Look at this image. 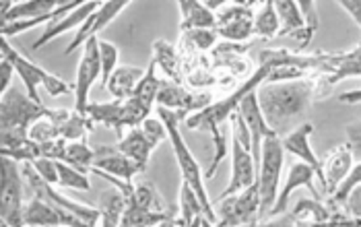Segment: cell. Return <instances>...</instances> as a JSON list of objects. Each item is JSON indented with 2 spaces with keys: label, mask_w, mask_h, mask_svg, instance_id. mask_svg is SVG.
Masks as SVG:
<instances>
[{
  "label": "cell",
  "mask_w": 361,
  "mask_h": 227,
  "mask_svg": "<svg viewBox=\"0 0 361 227\" xmlns=\"http://www.w3.org/2000/svg\"><path fill=\"white\" fill-rule=\"evenodd\" d=\"M316 89L318 81H314L312 77L300 81L264 83L258 87V104L273 133L281 135L285 128L291 126L293 120L306 116L314 102Z\"/></svg>",
  "instance_id": "cell-1"
},
{
  "label": "cell",
  "mask_w": 361,
  "mask_h": 227,
  "mask_svg": "<svg viewBox=\"0 0 361 227\" xmlns=\"http://www.w3.org/2000/svg\"><path fill=\"white\" fill-rule=\"evenodd\" d=\"M157 112H159V120L166 124L169 142H171V149H173L180 173H182V182H186L195 190V195L202 202V207H204L207 219H211L217 226V211L213 209V200H211L209 192H207L204 173L200 171V166H198L196 157L192 155V151L188 149V145L184 141L182 133H180V118L184 114L173 112V110H167V108H157Z\"/></svg>",
  "instance_id": "cell-2"
},
{
  "label": "cell",
  "mask_w": 361,
  "mask_h": 227,
  "mask_svg": "<svg viewBox=\"0 0 361 227\" xmlns=\"http://www.w3.org/2000/svg\"><path fill=\"white\" fill-rule=\"evenodd\" d=\"M269 75H271V68L264 66V64H260L258 70L252 75L250 79H246V83H242L231 95H227L225 99L217 102V104L207 106V108L200 110V112L190 114V116L186 118V126L192 128V130H209V133H211L213 128L227 124L229 118L240 110V104H242L250 93L258 91V87L267 83Z\"/></svg>",
  "instance_id": "cell-3"
},
{
  "label": "cell",
  "mask_w": 361,
  "mask_h": 227,
  "mask_svg": "<svg viewBox=\"0 0 361 227\" xmlns=\"http://www.w3.org/2000/svg\"><path fill=\"white\" fill-rule=\"evenodd\" d=\"M0 52H2V58H6L15 66L19 79L23 81L25 91H27V95L33 102L42 104L39 102V95H37V89L39 87H44L48 91V95H52V97L66 95V93L73 91V87L68 85L66 81H62L60 77H56L52 73H48L46 68L37 66L35 62H31L29 58L23 56L21 52H17L4 37H2V44H0Z\"/></svg>",
  "instance_id": "cell-4"
},
{
  "label": "cell",
  "mask_w": 361,
  "mask_h": 227,
  "mask_svg": "<svg viewBox=\"0 0 361 227\" xmlns=\"http://www.w3.org/2000/svg\"><path fill=\"white\" fill-rule=\"evenodd\" d=\"M285 149L279 135H269L262 142V159L258 170V195H260V219L271 217L279 197V178L283 171Z\"/></svg>",
  "instance_id": "cell-5"
},
{
  "label": "cell",
  "mask_w": 361,
  "mask_h": 227,
  "mask_svg": "<svg viewBox=\"0 0 361 227\" xmlns=\"http://www.w3.org/2000/svg\"><path fill=\"white\" fill-rule=\"evenodd\" d=\"M48 110L50 108L33 102L27 93H21L19 89L13 87L0 97V133L29 135L33 122L44 118Z\"/></svg>",
  "instance_id": "cell-6"
},
{
  "label": "cell",
  "mask_w": 361,
  "mask_h": 227,
  "mask_svg": "<svg viewBox=\"0 0 361 227\" xmlns=\"http://www.w3.org/2000/svg\"><path fill=\"white\" fill-rule=\"evenodd\" d=\"M0 178V227H25L23 213V178L17 161L2 157Z\"/></svg>",
  "instance_id": "cell-7"
},
{
  "label": "cell",
  "mask_w": 361,
  "mask_h": 227,
  "mask_svg": "<svg viewBox=\"0 0 361 227\" xmlns=\"http://www.w3.org/2000/svg\"><path fill=\"white\" fill-rule=\"evenodd\" d=\"M87 116L91 118L93 124H104L108 128H114L116 135L122 139V128H137L147 118L149 112H145L139 104L130 99H114L108 104H89Z\"/></svg>",
  "instance_id": "cell-8"
},
{
  "label": "cell",
  "mask_w": 361,
  "mask_h": 227,
  "mask_svg": "<svg viewBox=\"0 0 361 227\" xmlns=\"http://www.w3.org/2000/svg\"><path fill=\"white\" fill-rule=\"evenodd\" d=\"M217 227H250L260 219V195L258 182L250 188L217 200Z\"/></svg>",
  "instance_id": "cell-9"
},
{
  "label": "cell",
  "mask_w": 361,
  "mask_h": 227,
  "mask_svg": "<svg viewBox=\"0 0 361 227\" xmlns=\"http://www.w3.org/2000/svg\"><path fill=\"white\" fill-rule=\"evenodd\" d=\"M23 176L27 180V186L33 190V197H39V199L48 200L56 204L58 209H64L73 215H77L79 219H83L87 226L91 227H99L102 223V209L97 207H91V204H85V202H79V200L68 199L64 195H60L58 190H54L52 184H48L46 180H42L37 176V171L33 170L29 164H25V170H23Z\"/></svg>",
  "instance_id": "cell-10"
},
{
  "label": "cell",
  "mask_w": 361,
  "mask_h": 227,
  "mask_svg": "<svg viewBox=\"0 0 361 227\" xmlns=\"http://www.w3.org/2000/svg\"><path fill=\"white\" fill-rule=\"evenodd\" d=\"M97 77H102L99 37H91L83 46V56L77 66V83H75V112L77 114H87L89 91L95 85Z\"/></svg>",
  "instance_id": "cell-11"
},
{
  "label": "cell",
  "mask_w": 361,
  "mask_h": 227,
  "mask_svg": "<svg viewBox=\"0 0 361 227\" xmlns=\"http://www.w3.org/2000/svg\"><path fill=\"white\" fill-rule=\"evenodd\" d=\"M256 2H227L221 13H217V33L223 39L240 44L254 35V13Z\"/></svg>",
  "instance_id": "cell-12"
},
{
  "label": "cell",
  "mask_w": 361,
  "mask_h": 227,
  "mask_svg": "<svg viewBox=\"0 0 361 227\" xmlns=\"http://www.w3.org/2000/svg\"><path fill=\"white\" fill-rule=\"evenodd\" d=\"M256 178H258V171H256L252 151L244 142L231 137V178H229L227 188L219 195L217 200L227 199L231 195H238L250 188L252 184H256Z\"/></svg>",
  "instance_id": "cell-13"
},
{
  "label": "cell",
  "mask_w": 361,
  "mask_h": 227,
  "mask_svg": "<svg viewBox=\"0 0 361 227\" xmlns=\"http://www.w3.org/2000/svg\"><path fill=\"white\" fill-rule=\"evenodd\" d=\"M157 106L180 114H196L204 110L207 106H211V95L209 93H192L173 81L164 79L159 93H157Z\"/></svg>",
  "instance_id": "cell-14"
},
{
  "label": "cell",
  "mask_w": 361,
  "mask_h": 227,
  "mask_svg": "<svg viewBox=\"0 0 361 227\" xmlns=\"http://www.w3.org/2000/svg\"><path fill=\"white\" fill-rule=\"evenodd\" d=\"M23 221L25 227L33 226H56V227H91L85 223L83 219H79L77 215L58 209L56 204L48 200L33 197L25 204V213H23Z\"/></svg>",
  "instance_id": "cell-15"
},
{
  "label": "cell",
  "mask_w": 361,
  "mask_h": 227,
  "mask_svg": "<svg viewBox=\"0 0 361 227\" xmlns=\"http://www.w3.org/2000/svg\"><path fill=\"white\" fill-rule=\"evenodd\" d=\"M130 6V2H126V0H110V2H102V6L85 21L81 29L75 33V37H73V42L68 44V48L64 50V54L66 56H71L73 52H77L81 46H85L91 37H97V33L102 31V29H106L110 25L111 21L124 11V8H128Z\"/></svg>",
  "instance_id": "cell-16"
},
{
  "label": "cell",
  "mask_w": 361,
  "mask_h": 227,
  "mask_svg": "<svg viewBox=\"0 0 361 227\" xmlns=\"http://www.w3.org/2000/svg\"><path fill=\"white\" fill-rule=\"evenodd\" d=\"M246 126H248V133H250L252 139V157H254V164H256V171L260 170V159H262V142L269 135H277L273 133V128L267 124L264 120V114L260 110V104H258V93L254 91L250 93L242 104H240V110Z\"/></svg>",
  "instance_id": "cell-17"
},
{
  "label": "cell",
  "mask_w": 361,
  "mask_h": 227,
  "mask_svg": "<svg viewBox=\"0 0 361 227\" xmlns=\"http://www.w3.org/2000/svg\"><path fill=\"white\" fill-rule=\"evenodd\" d=\"M322 188L329 197L341 186V182L349 176L353 168V151L349 142H341L333 147L322 159Z\"/></svg>",
  "instance_id": "cell-18"
},
{
  "label": "cell",
  "mask_w": 361,
  "mask_h": 227,
  "mask_svg": "<svg viewBox=\"0 0 361 227\" xmlns=\"http://www.w3.org/2000/svg\"><path fill=\"white\" fill-rule=\"evenodd\" d=\"M312 135H314V124L312 122H304V124H300V126H295L293 130H289L281 142H283V149H285V153H291L293 157H298L302 164H306L310 166L314 173H316V178L322 182V161L318 159V155L314 153V149H312Z\"/></svg>",
  "instance_id": "cell-19"
},
{
  "label": "cell",
  "mask_w": 361,
  "mask_h": 227,
  "mask_svg": "<svg viewBox=\"0 0 361 227\" xmlns=\"http://www.w3.org/2000/svg\"><path fill=\"white\" fill-rule=\"evenodd\" d=\"M91 171L108 173V176L124 180L128 184H133L135 176L140 173L137 164H133L124 153H120L118 147H110V145H97L95 147V164H93Z\"/></svg>",
  "instance_id": "cell-20"
},
{
  "label": "cell",
  "mask_w": 361,
  "mask_h": 227,
  "mask_svg": "<svg viewBox=\"0 0 361 227\" xmlns=\"http://www.w3.org/2000/svg\"><path fill=\"white\" fill-rule=\"evenodd\" d=\"M351 77H361V44L355 46L351 52L345 54H333L331 62L324 66V70L320 73V95L331 89L336 83H341L343 79H351Z\"/></svg>",
  "instance_id": "cell-21"
},
{
  "label": "cell",
  "mask_w": 361,
  "mask_h": 227,
  "mask_svg": "<svg viewBox=\"0 0 361 227\" xmlns=\"http://www.w3.org/2000/svg\"><path fill=\"white\" fill-rule=\"evenodd\" d=\"M314 178H316V173H314V170H312L310 166L302 164V161L291 164L289 173H287V178H285V186L281 188L277 202H275V207H273V211H271V217L283 215V213H285L291 195H293L298 188H307V190L312 192L314 199L320 200V195H318V190H316V186H314Z\"/></svg>",
  "instance_id": "cell-22"
},
{
  "label": "cell",
  "mask_w": 361,
  "mask_h": 227,
  "mask_svg": "<svg viewBox=\"0 0 361 227\" xmlns=\"http://www.w3.org/2000/svg\"><path fill=\"white\" fill-rule=\"evenodd\" d=\"M102 6V2H93V0H89V2H81V6L79 8H75L73 13H68L66 17H60L58 21H54L52 25H48V27L42 31V35L35 39V44L31 46L33 50H42L48 42H52L56 39L58 35H62V33H66V31H71V29H81L85 21L97 11Z\"/></svg>",
  "instance_id": "cell-23"
},
{
  "label": "cell",
  "mask_w": 361,
  "mask_h": 227,
  "mask_svg": "<svg viewBox=\"0 0 361 227\" xmlns=\"http://www.w3.org/2000/svg\"><path fill=\"white\" fill-rule=\"evenodd\" d=\"M275 11L279 17V37L291 35L300 42V50H306L310 46L306 33V21L300 11V4L293 0H279L275 2Z\"/></svg>",
  "instance_id": "cell-24"
},
{
  "label": "cell",
  "mask_w": 361,
  "mask_h": 227,
  "mask_svg": "<svg viewBox=\"0 0 361 227\" xmlns=\"http://www.w3.org/2000/svg\"><path fill=\"white\" fill-rule=\"evenodd\" d=\"M62 2L56 0H25V2H4L0 13V25L13 23V21H25L35 19L42 15H48L56 11Z\"/></svg>",
  "instance_id": "cell-25"
},
{
  "label": "cell",
  "mask_w": 361,
  "mask_h": 227,
  "mask_svg": "<svg viewBox=\"0 0 361 227\" xmlns=\"http://www.w3.org/2000/svg\"><path fill=\"white\" fill-rule=\"evenodd\" d=\"M178 11L182 15L180 29L184 33L196 31V29H217V13L209 11L204 2L184 0V2H178Z\"/></svg>",
  "instance_id": "cell-26"
},
{
  "label": "cell",
  "mask_w": 361,
  "mask_h": 227,
  "mask_svg": "<svg viewBox=\"0 0 361 227\" xmlns=\"http://www.w3.org/2000/svg\"><path fill=\"white\" fill-rule=\"evenodd\" d=\"M118 149H120V153H124L133 164H137V168L142 171H147V164H149V157H151V153L155 151L153 149V145L149 142V139L145 137V133H142V128L137 126V128H133L128 135H124L120 142H118Z\"/></svg>",
  "instance_id": "cell-27"
},
{
  "label": "cell",
  "mask_w": 361,
  "mask_h": 227,
  "mask_svg": "<svg viewBox=\"0 0 361 227\" xmlns=\"http://www.w3.org/2000/svg\"><path fill=\"white\" fill-rule=\"evenodd\" d=\"M145 73H147V68H140V66H118L108 83V89L114 95V99H120V102L130 99L139 87L140 79L145 77Z\"/></svg>",
  "instance_id": "cell-28"
},
{
  "label": "cell",
  "mask_w": 361,
  "mask_h": 227,
  "mask_svg": "<svg viewBox=\"0 0 361 227\" xmlns=\"http://www.w3.org/2000/svg\"><path fill=\"white\" fill-rule=\"evenodd\" d=\"M153 60L157 64V68L164 70L167 81H173L180 85L182 81V60L178 56L176 48L166 42V39H155L153 42Z\"/></svg>",
  "instance_id": "cell-29"
},
{
  "label": "cell",
  "mask_w": 361,
  "mask_h": 227,
  "mask_svg": "<svg viewBox=\"0 0 361 227\" xmlns=\"http://www.w3.org/2000/svg\"><path fill=\"white\" fill-rule=\"evenodd\" d=\"M291 217L295 219L298 226L320 227L331 217V207L322 204L316 199H304L295 204V209L291 211Z\"/></svg>",
  "instance_id": "cell-30"
},
{
  "label": "cell",
  "mask_w": 361,
  "mask_h": 227,
  "mask_svg": "<svg viewBox=\"0 0 361 227\" xmlns=\"http://www.w3.org/2000/svg\"><path fill=\"white\" fill-rule=\"evenodd\" d=\"M207 217L202 202L198 200L195 190L182 182L180 186V226L182 227H200V221Z\"/></svg>",
  "instance_id": "cell-31"
},
{
  "label": "cell",
  "mask_w": 361,
  "mask_h": 227,
  "mask_svg": "<svg viewBox=\"0 0 361 227\" xmlns=\"http://www.w3.org/2000/svg\"><path fill=\"white\" fill-rule=\"evenodd\" d=\"M159 87H161V79H157V64H155V60H151V64H149V68H147L145 77L140 79L137 91L133 93V99L139 104L145 112L151 114L153 104H157Z\"/></svg>",
  "instance_id": "cell-32"
},
{
  "label": "cell",
  "mask_w": 361,
  "mask_h": 227,
  "mask_svg": "<svg viewBox=\"0 0 361 227\" xmlns=\"http://www.w3.org/2000/svg\"><path fill=\"white\" fill-rule=\"evenodd\" d=\"M60 161H64V164H68V166H73V168H77L79 171L87 173L89 170H93L95 149L89 147L87 141H68Z\"/></svg>",
  "instance_id": "cell-33"
},
{
  "label": "cell",
  "mask_w": 361,
  "mask_h": 227,
  "mask_svg": "<svg viewBox=\"0 0 361 227\" xmlns=\"http://www.w3.org/2000/svg\"><path fill=\"white\" fill-rule=\"evenodd\" d=\"M254 33L262 39H273L279 35V17L273 0L262 2L254 13Z\"/></svg>",
  "instance_id": "cell-34"
},
{
  "label": "cell",
  "mask_w": 361,
  "mask_h": 227,
  "mask_svg": "<svg viewBox=\"0 0 361 227\" xmlns=\"http://www.w3.org/2000/svg\"><path fill=\"white\" fill-rule=\"evenodd\" d=\"M171 219L169 213H157V211H142L135 204H126V211L122 215L120 227H157L161 221Z\"/></svg>",
  "instance_id": "cell-35"
},
{
  "label": "cell",
  "mask_w": 361,
  "mask_h": 227,
  "mask_svg": "<svg viewBox=\"0 0 361 227\" xmlns=\"http://www.w3.org/2000/svg\"><path fill=\"white\" fill-rule=\"evenodd\" d=\"M130 204L139 207L142 211H157V213H167L164 211V200L159 197L157 188L151 182H139L135 184L133 197L128 199Z\"/></svg>",
  "instance_id": "cell-36"
},
{
  "label": "cell",
  "mask_w": 361,
  "mask_h": 227,
  "mask_svg": "<svg viewBox=\"0 0 361 227\" xmlns=\"http://www.w3.org/2000/svg\"><path fill=\"white\" fill-rule=\"evenodd\" d=\"M211 137H213V145H215V155H213L211 168L204 173V180L213 178V176L217 173V170H219L223 159L227 157V153H229V142H231V128H227V124L217 126V128L211 130Z\"/></svg>",
  "instance_id": "cell-37"
},
{
  "label": "cell",
  "mask_w": 361,
  "mask_h": 227,
  "mask_svg": "<svg viewBox=\"0 0 361 227\" xmlns=\"http://www.w3.org/2000/svg\"><path fill=\"white\" fill-rule=\"evenodd\" d=\"M58 178H60L58 184L64 186V188H75V190H89L91 188V182H89L87 173L68 166V164H64V161H58Z\"/></svg>",
  "instance_id": "cell-38"
},
{
  "label": "cell",
  "mask_w": 361,
  "mask_h": 227,
  "mask_svg": "<svg viewBox=\"0 0 361 227\" xmlns=\"http://www.w3.org/2000/svg\"><path fill=\"white\" fill-rule=\"evenodd\" d=\"M360 184H361V161L351 168L349 176L341 182V186L334 190L333 197L329 199V204H331V207H343V204H345V200L349 199V195H351Z\"/></svg>",
  "instance_id": "cell-39"
},
{
  "label": "cell",
  "mask_w": 361,
  "mask_h": 227,
  "mask_svg": "<svg viewBox=\"0 0 361 227\" xmlns=\"http://www.w3.org/2000/svg\"><path fill=\"white\" fill-rule=\"evenodd\" d=\"M118 48L111 44V42H106V39H99V58H102V85L108 87L110 83L111 75L116 73L118 68Z\"/></svg>",
  "instance_id": "cell-40"
},
{
  "label": "cell",
  "mask_w": 361,
  "mask_h": 227,
  "mask_svg": "<svg viewBox=\"0 0 361 227\" xmlns=\"http://www.w3.org/2000/svg\"><path fill=\"white\" fill-rule=\"evenodd\" d=\"M140 128H142V133H145V137L149 139V142L153 145V149H157L166 139H169L166 124H164L161 120H157V118H147V120L140 124Z\"/></svg>",
  "instance_id": "cell-41"
},
{
  "label": "cell",
  "mask_w": 361,
  "mask_h": 227,
  "mask_svg": "<svg viewBox=\"0 0 361 227\" xmlns=\"http://www.w3.org/2000/svg\"><path fill=\"white\" fill-rule=\"evenodd\" d=\"M331 207V204H329ZM320 227H361L360 217H353L351 213H347L345 209H336L331 207V217Z\"/></svg>",
  "instance_id": "cell-42"
},
{
  "label": "cell",
  "mask_w": 361,
  "mask_h": 227,
  "mask_svg": "<svg viewBox=\"0 0 361 227\" xmlns=\"http://www.w3.org/2000/svg\"><path fill=\"white\" fill-rule=\"evenodd\" d=\"M298 4H300V11L304 15V21H306L307 39L312 42V37H314V33L318 29V2H314V0H302Z\"/></svg>",
  "instance_id": "cell-43"
},
{
  "label": "cell",
  "mask_w": 361,
  "mask_h": 227,
  "mask_svg": "<svg viewBox=\"0 0 361 227\" xmlns=\"http://www.w3.org/2000/svg\"><path fill=\"white\" fill-rule=\"evenodd\" d=\"M217 29H196L186 33V39H190L198 50H211L217 42Z\"/></svg>",
  "instance_id": "cell-44"
},
{
  "label": "cell",
  "mask_w": 361,
  "mask_h": 227,
  "mask_svg": "<svg viewBox=\"0 0 361 227\" xmlns=\"http://www.w3.org/2000/svg\"><path fill=\"white\" fill-rule=\"evenodd\" d=\"M29 166L37 171V176L42 180H46L48 184L54 186V184L60 182V178H58V161H54V159H37V161H33Z\"/></svg>",
  "instance_id": "cell-45"
},
{
  "label": "cell",
  "mask_w": 361,
  "mask_h": 227,
  "mask_svg": "<svg viewBox=\"0 0 361 227\" xmlns=\"http://www.w3.org/2000/svg\"><path fill=\"white\" fill-rule=\"evenodd\" d=\"M345 133H347V142L353 151V157H360L361 159V120L360 122H351L345 126Z\"/></svg>",
  "instance_id": "cell-46"
},
{
  "label": "cell",
  "mask_w": 361,
  "mask_h": 227,
  "mask_svg": "<svg viewBox=\"0 0 361 227\" xmlns=\"http://www.w3.org/2000/svg\"><path fill=\"white\" fill-rule=\"evenodd\" d=\"M15 66L6 60V58H2L0 60V97L6 93V91H11L13 87H11V81H13V77H15Z\"/></svg>",
  "instance_id": "cell-47"
},
{
  "label": "cell",
  "mask_w": 361,
  "mask_h": 227,
  "mask_svg": "<svg viewBox=\"0 0 361 227\" xmlns=\"http://www.w3.org/2000/svg\"><path fill=\"white\" fill-rule=\"evenodd\" d=\"M250 227H302L295 223V219L291 217V213H283V215H275V217H267L258 223Z\"/></svg>",
  "instance_id": "cell-48"
},
{
  "label": "cell",
  "mask_w": 361,
  "mask_h": 227,
  "mask_svg": "<svg viewBox=\"0 0 361 227\" xmlns=\"http://www.w3.org/2000/svg\"><path fill=\"white\" fill-rule=\"evenodd\" d=\"M343 209H345L347 213H351L353 217H360L361 219V184L349 195V199L345 200Z\"/></svg>",
  "instance_id": "cell-49"
},
{
  "label": "cell",
  "mask_w": 361,
  "mask_h": 227,
  "mask_svg": "<svg viewBox=\"0 0 361 227\" xmlns=\"http://www.w3.org/2000/svg\"><path fill=\"white\" fill-rule=\"evenodd\" d=\"M338 6L357 23V27L361 29V0H343L338 2Z\"/></svg>",
  "instance_id": "cell-50"
},
{
  "label": "cell",
  "mask_w": 361,
  "mask_h": 227,
  "mask_svg": "<svg viewBox=\"0 0 361 227\" xmlns=\"http://www.w3.org/2000/svg\"><path fill=\"white\" fill-rule=\"evenodd\" d=\"M341 104H361V89L357 91H347V93H341L338 97H336Z\"/></svg>",
  "instance_id": "cell-51"
},
{
  "label": "cell",
  "mask_w": 361,
  "mask_h": 227,
  "mask_svg": "<svg viewBox=\"0 0 361 227\" xmlns=\"http://www.w3.org/2000/svg\"><path fill=\"white\" fill-rule=\"evenodd\" d=\"M157 227H178V223H176V219L171 217V219H167V221H161Z\"/></svg>",
  "instance_id": "cell-52"
},
{
  "label": "cell",
  "mask_w": 361,
  "mask_h": 227,
  "mask_svg": "<svg viewBox=\"0 0 361 227\" xmlns=\"http://www.w3.org/2000/svg\"><path fill=\"white\" fill-rule=\"evenodd\" d=\"M200 227H217V226H215V223H213L211 219H207V217H204V219L200 221Z\"/></svg>",
  "instance_id": "cell-53"
},
{
  "label": "cell",
  "mask_w": 361,
  "mask_h": 227,
  "mask_svg": "<svg viewBox=\"0 0 361 227\" xmlns=\"http://www.w3.org/2000/svg\"><path fill=\"white\" fill-rule=\"evenodd\" d=\"M33 227H56V226H33Z\"/></svg>",
  "instance_id": "cell-54"
}]
</instances>
